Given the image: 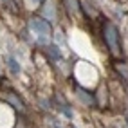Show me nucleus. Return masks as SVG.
Returning <instances> with one entry per match:
<instances>
[{
    "instance_id": "nucleus-1",
    "label": "nucleus",
    "mask_w": 128,
    "mask_h": 128,
    "mask_svg": "<svg viewBox=\"0 0 128 128\" xmlns=\"http://www.w3.org/2000/svg\"><path fill=\"white\" fill-rule=\"evenodd\" d=\"M105 38H106V42H108V45H110V49H112V52L114 54H117V31H116V27L112 24H106V27H105Z\"/></svg>"
},
{
    "instance_id": "nucleus-2",
    "label": "nucleus",
    "mask_w": 128,
    "mask_h": 128,
    "mask_svg": "<svg viewBox=\"0 0 128 128\" xmlns=\"http://www.w3.org/2000/svg\"><path fill=\"white\" fill-rule=\"evenodd\" d=\"M31 29L32 31H36L38 34H49V24L47 22H44V20H38V18H34V20H31Z\"/></svg>"
},
{
    "instance_id": "nucleus-3",
    "label": "nucleus",
    "mask_w": 128,
    "mask_h": 128,
    "mask_svg": "<svg viewBox=\"0 0 128 128\" xmlns=\"http://www.w3.org/2000/svg\"><path fill=\"white\" fill-rule=\"evenodd\" d=\"M9 67H11V69L16 72V70H18V65H16V62H14V60H9Z\"/></svg>"
}]
</instances>
